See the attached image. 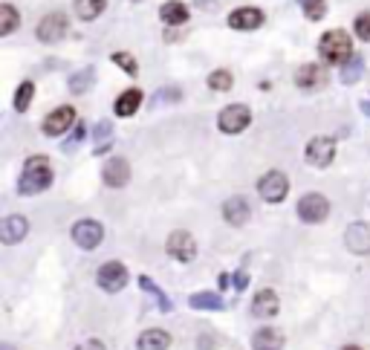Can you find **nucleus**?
<instances>
[{
    "instance_id": "1",
    "label": "nucleus",
    "mask_w": 370,
    "mask_h": 350,
    "mask_svg": "<svg viewBox=\"0 0 370 350\" xmlns=\"http://www.w3.org/2000/svg\"><path fill=\"white\" fill-rule=\"evenodd\" d=\"M49 182H53V166H49L46 156H29L23 162V171L18 180L20 194H41L44 189H49Z\"/></svg>"
},
{
    "instance_id": "2",
    "label": "nucleus",
    "mask_w": 370,
    "mask_h": 350,
    "mask_svg": "<svg viewBox=\"0 0 370 350\" xmlns=\"http://www.w3.org/2000/svg\"><path fill=\"white\" fill-rule=\"evenodd\" d=\"M318 53H322L324 61H330V64H348L353 58V41L344 29H330V32H324L322 41H318Z\"/></svg>"
},
{
    "instance_id": "3",
    "label": "nucleus",
    "mask_w": 370,
    "mask_h": 350,
    "mask_svg": "<svg viewBox=\"0 0 370 350\" xmlns=\"http://www.w3.org/2000/svg\"><path fill=\"white\" fill-rule=\"evenodd\" d=\"M258 191H260V197L266 203H281L286 197V191H289V180H286L284 171H269V174L260 177Z\"/></svg>"
},
{
    "instance_id": "4",
    "label": "nucleus",
    "mask_w": 370,
    "mask_h": 350,
    "mask_svg": "<svg viewBox=\"0 0 370 350\" xmlns=\"http://www.w3.org/2000/svg\"><path fill=\"white\" fill-rule=\"evenodd\" d=\"M249 122H252V110L246 105H229L217 119V125L223 133H240V130L249 128Z\"/></svg>"
},
{
    "instance_id": "5",
    "label": "nucleus",
    "mask_w": 370,
    "mask_h": 350,
    "mask_svg": "<svg viewBox=\"0 0 370 350\" xmlns=\"http://www.w3.org/2000/svg\"><path fill=\"white\" fill-rule=\"evenodd\" d=\"M327 215H330L327 197H322V194H304L298 200V217L304 223H322V220H327Z\"/></svg>"
},
{
    "instance_id": "6",
    "label": "nucleus",
    "mask_w": 370,
    "mask_h": 350,
    "mask_svg": "<svg viewBox=\"0 0 370 350\" xmlns=\"http://www.w3.org/2000/svg\"><path fill=\"white\" fill-rule=\"evenodd\" d=\"M336 156V142L330 136H315L310 139V145H307V162L315 168H327L330 162Z\"/></svg>"
},
{
    "instance_id": "7",
    "label": "nucleus",
    "mask_w": 370,
    "mask_h": 350,
    "mask_svg": "<svg viewBox=\"0 0 370 350\" xmlns=\"http://www.w3.org/2000/svg\"><path fill=\"white\" fill-rule=\"evenodd\" d=\"M98 287L107 290V292H119L121 287L128 284V269L125 264H119V261H107L102 269H98Z\"/></svg>"
},
{
    "instance_id": "8",
    "label": "nucleus",
    "mask_w": 370,
    "mask_h": 350,
    "mask_svg": "<svg viewBox=\"0 0 370 350\" xmlns=\"http://www.w3.org/2000/svg\"><path fill=\"white\" fill-rule=\"evenodd\" d=\"M165 249H168L171 258H174V261H183V264L194 261V255H197V243H194V238L188 235V231H171V238H168Z\"/></svg>"
},
{
    "instance_id": "9",
    "label": "nucleus",
    "mask_w": 370,
    "mask_h": 350,
    "mask_svg": "<svg viewBox=\"0 0 370 350\" xmlns=\"http://www.w3.org/2000/svg\"><path fill=\"white\" fill-rule=\"evenodd\" d=\"M102 238H105V229L95 220H79L72 226V241H76L81 249H95L102 243Z\"/></svg>"
},
{
    "instance_id": "10",
    "label": "nucleus",
    "mask_w": 370,
    "mask_h": 350,
    "mask_svg": "<svg viewBox=\"0 0 370 350\" xmlns=\"http://www.w3.org/2000/svg\"><path fill=\"white\" fill-rule=\"evenodd\" d=\"M64 35H67V15L64 12H53V15L41 18V23H38V38L44 43H55Z\"/></svg>"
},
{
    "instance_id": "11",
    "label": "nucleus",
    "mask_w": 370,
    "mask_h": 350,
    "mask_svg": "<svg viewBox=\"0 0 370 350\" xmlns=\"http://www.w3.org/2000/svg\"><path fill=\"white\" fill-rule=\"evenodd\" d=\"M102 177H105V182L110 185V189H121V185H128V180H131V166H128V159H121V156L107 159L105 168H102Z\"/></svg>"
},
{
    "instance_id": "12",
    "label": "nucleus",
    "mask_w": 370,
    "mask_h": 350,
    "mask_svg": "<svg viewBox=\"0 0 370 350\" xmlns=\"http://www.w3.org/2000/svg\"><path fill=\"white\" fill-rule=\"evenodd\" d=\"M72 122H76V110H72V107H58V110H53L44 119V133L46 136H61L64 130H70Z\"/></svg>"
},
{
    "instance_id": "13",
    "label": "nucleus",
    "mask_w": 370,
    "mask_h": 350,
    "mask_svg": "<svg viewBox=\"0 0 370 350\" xmlns=\"http://www.w3.org/2000/svg\"><path fill=\"white\" fill-rule=\"evenodd\" d=\"M344 243L353 255H370V226L367 223H353L344 231Z\"/></svg>"
},
{
    "instance_id": "14",
    "label": "nucleus",
    "mask_w": 370,
    "mask_h": 350,
    "mask_svg": "<svg viewBox=\"0 0 370 350\" xmlns=\"http://www.w3.org/2000/svg\"><path fill=\"white\" fill-rule=\"evenodd\" d=\"M27 231H29V220L20 217V215H9L4 223H0V238H4V243H9V246L27 238Z\"/></svg>"
},
{
    "instance_id": "15",
    "label": "nucleus",
    "mask_w": 370,
    "mask_h": 350,
    "mask_svg": "<svg viewBox=\"0 0 370 350\" xmlns=\"http://www.w3.org/2000/svg\"><path fill=\"white\" fill-rule=\"evenodd\" d=\"M263 23V12L260 9H252V6H243V9H234L229 15V27L232 29H258Z\"/></svg>"
},
{
    "instance_id": "16",
    "label": "nucleus",
    "mask_w": 370,
    "mask_h": 350,
    "mask_svg": "<svg viewBox=\"0 0 370 350\" xmlns=\"http://www.w3.org/2000/svg\"><path fill=\"white\" fill-rule=\"evenodd\" d=\"M278 295L272 292V290H260L258 295H255V301H252V313L258 316V318H272V316H278Z\"/></svg>"
},
{
    "instance_id": "17",
    "label": "nucleus",
    "mask_w": 370,
    "mask_h": 350,
    "mask_svg": "<svg viewBox=\"0 0 370 350\" xmlns=\"http://www.w3.org/2000/svg\"><path fill=\"white\" fill-rule=\"evenodd\" d=\"M223 217H226V223H232V226H243L246 220L252 217L249 203H246L243 197H232V200H226V203H223Z\"/></svg>"
},
{
    "instance_id": "18",
    "label": "nucleus",
    "mask_w": 370,
    "mask_h": 350,
    "mask_svg": "<svg viewBox=\"0 0 370 350\" xmlns=\"http://www.w3.org/2000/svg\"><path fill=\"white\" fill-rule=\"evenodd\" d=\"M252 347L255 350H281L284 347V333L275 328H263L252 336Z\"/></svg>"
},
{
    "instance_id": "19",
    "label": "nucleus",
    "mask_w": 370,
    "mask_h": 350,
    "mask_svg": "<svg viewBox=\"0 0 370 350\" xmlns=\"http://www.w3.org/2000/svg\"><path fill=\"white\" fill-rule=\"evenodd\" d=\"M139 350H168L171 347V333L168 330H145L136 342Z\"/></svg>"
},
{
    "instance_id": "20",
    "label": "nucleus",
    "mask_w": 370,
    "mask_h": 350,
    "mask_svg": "<svg viewBox=\"0 0 370 350\" xmlns=\"http://www.w3.org/2000/svg\"><path fill=\"white\" fill-rule=\"evenodd\" d=\"M139 105H142V93H139V90H125V93H121V96L116 99L113 110H116V116H133V113L139 110Z\"/></svg>"
},
{
    "instance_id": "21",
    "label": "nucleus",
    "mask_w": 370,
    "mask_h": 350,
    "mask_svg": "<svg viewBox=\"0 0 370 350\" xmlns=\"http://www.w3.org/2000/svg\"><path fill=\"white\" fill-rule=\"evenodd\" d=\"M322 79H324V73L318 64H304L298 73H295V84L298 87H315V84H322Z\"/></svg>"
},
{
    "instance_id": "22",
    "label": "nucleus",
    "mask_w": 370,
    "mask_h": 350,
    "mask_svg": "<svg viewBox=\"0 0 370 350\" xmlns=\"http://www.w3.org/2000/svg\"><path fill=\"white\" fill-rule=\"evenodd\" d=\"M105 6H107V0H76V12L81 20H95L105 12Z\"/></svg>"
},
{
    "instance_id": "23",
    "label": "nucleus",
    "mask_w": 370,
    "mask_h": 350,
    "mask_svg": "<svg viewBox=\"0 0 370 350\" xmlns=\"http://www.w3.org/2000/svg\"><path fill=\"white\" fill-rule=\"evenodd\" d=\"M159 18H162L165 23H171V27H177V23H185V20H188V9L174 0V4H165V6L159 9Z\"/></svg>"
},
{
    "instance_id": "24",
    "label": "nucleus",
    "mask_w": 370,
    "mask_h": 350,
    "mask_svg": "<svg viewBox=\"0 0 370 350\" xmlns=\"http://www.w3.org/2000/svg\"><path fill=\"white\" fill-rule=\"evenodd\" d=\"M191 307H197V310H220V307H223V301H220L217 292H197V295H191Z\"/></svg>"
},
{
    "instance_id": "25",
    "label": "nucleus",
    "mask_w": 370,
    "mask_h": 350,
    "mask_svg": "<svg viewBox=\"0 0 370 350\" xmlns=\"http://www.w3.org/2000/svg\"><path fill=\"white\" fill-rule=\"evenodd\" d=\"M18 12H15V6H9V4H4L0 6V35H12L15 32V27H18Z\"/></svg>"
},
{
    "instance_id": "26",
    "label": "nucleus",
    "mask_w": 370,
    "mask_h": 350,
    "mask_svg": "<svg viewBox=\"0 0 370 350\" xmlns=\"http://www.w3.org/2000/svg\"><path fill=\"white\" fill-rule=\"evenodd\" d=\"M232 73L229 69H214V73L209 76V87L211 90H217V93H226V90H232Z\"/></svg>"
},
{
    "instance_id": "27",
    "label": "nucleus",
    "mask_w": 370,
    "mask_h": 350,
    "mask_svg": "<svg viewBox=\"0 0 370 350\" xmlns=\"http://www.w3.org/2000/svg\"><path fill=\"white\" fill-rule=\"evenodd\" d=\"M32 93H35V87H32V81H23L20 87H18V96H15V110H27L29 105H32Z\"/></svg>"
},
{
    "instance_id": "28",
    "label": "nucleus",
    "mask_w": 370,
    "mask_h": 350,
    "mask_svg": "<svg viewBox=\"0 0 370 350\" xmlns=\"http://www.w3.org/2000/svg\"><path fill=\"white\" fill-rule=\"evenodd\" d=\"M359 76H362V58H359V55H353L348 64H344L341 79L348 81V84H353V81H359Z\"/></svg>"
},
{
    "instance_id": "29",
    "label": "nucleus",
    "mask_w": 370,
    "mask_h": 350,
    "mask_svg": "<svg viewBox=\"0 0 370 350\" xmlns=\"http://www.w3.org/2000/svg\"><path fill=\"white\" fill-rule=\"evenodd\" d=\"M298 4H301V9L307 12V18H310V20H318V18H324V12H327L324 0H298Z\"/></svg>"
},
{
    "instance_id": "30",
    "label": "nucleus",
    "mask_w": 370,
    "mask_h": 350,
    "mask_svg": "<svg viewBox=\"0 0 370 350\" xmlns=\"http://www.w3.org/2000/svg\"><path fill=\"white\" fill-rule=\"evenodd\" d=\"M90 81H93V69H81V73H76L70 79V90L72 93H84L90 87Z\"/></svg>"
},
{
    "instance_id": "31",
    "label": "nucleus",
    "mask_w": 370,
    "mask_h": 350,
    "mask_svg": "<svg viewBox=\"0 0 370 350\" xmlns=\"http://www.w3.org/2000/svg\"><path fill=\"white\" fill-rule=\"evenodd\" d=\"M356 35L362 38V41H370V12H362L359 18H356Z\"/></svg>"
},
{
    "instance_id": "32",
    "label": "nucleus",
    "mask_w": 370,
    "mask_h": 350,
    "mask_svg": "<svg viewBox=\"0 0 370 350\" xmlns=\"http://www.w3.org/2000/svg\"><path fill=\"white\" fill-rule=\"evenodd\" d=\"M113 61H116L121 69H125V73H131V76L136 73V61H133V55H131V53H116V55H113Z\"/></svg>"
},
{
    "instance_id": "33",
    "label": "nucleus",
    "mask_w": 370,
    "mask_h": 350,
    "mask_svg": "<svg viewBox=\"0 0 370 350\" xmlns=\"http://www.w3.org/2000/svg\"><path fill=\"white\" fill-rule=\"evenodd\" d=\"M139 284H142L147 292H154V295L159 298V307H162V310H168V307H171V304H168V298H165V292H159V290L154 287V281H151V278H145V275H142V278H139Z\"/></svg>"
},
{
    "instance_id": "34",
    "label": "nucleus",
    "mask_w": 370,
    "mask_h": 350,
    "mask_svg": "<svg viewBox=\"0 0 370 350\" xmlns=\"http://www.w3.org/2000/svg\"><path fill=\"white\" fill-rule=\"evenodd\" d=\"M79 350H105V344H102V342H95V339H93V342H84V344H81Z\"/></svg>"
},
{
    "instance_id": "35",
    "label": "nucleus",
    "mask_w": 370,
    "mask_h": 350,
    "mask_svg": "<svg viewBox=\"0 0 370 350\" xmlns=\"http://www.w3.org/2000/svg\"><path fill=\"white\" fill-rule=\"evenodd\" d=\"M200 344H203L200 350H214V339H206V336H203V339H200Z\"/></svg>"
},
{
    "instance_id": "36",
    "label": "nucleus",
    "mask_w": 370,
    "mask_h": 350,
    "mask_svg": "<svg viewBox=\"0 0 370 350\" xmlns=\"http://www.w3.org/2000/svg\"><path fill=\"white\" fill-rule=\"evenodd\" d=\"M362 110H364V113H370V99H367V102L362 105Z\"/></svg>"
},
{
    "instance_id": "37",
    "label": "nucleus",
    "mask_w": 370,
    "mask_h": 350,
    "mask_svg": "<svg viewBox=\"0 0 370 350\" xmlns=\"http://www.w3.org/2000/svg\"><path fill=\"white\" fill-rule=\"evenodd\" d=\"M344 350H359V347H356V344H350V347H344Z\"/></svg>"
},
{
    "instance_id": "38",
    "label": "nucleus",
    "mask_w": 370,
    "mask_h": 350,
    "mask_svg": "<svg viewBox=\"0 0 370 350\" xmlns=\"http://www.w3.org/2000/svg\"><path fill=\"white\" fill-rule=\"evenodd\" d=\"M4 350H12V347H9V344H6V347H4Z\"/></svg>"
}]
</instances>
